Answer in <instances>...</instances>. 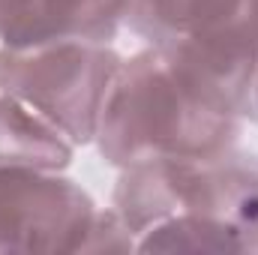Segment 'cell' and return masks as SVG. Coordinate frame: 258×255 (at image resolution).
Wrapping results in <instances>:
<instances>
[{"instance_id": "1", "label": "cell", "mask_w": 258, "mask_h": 255, "mask_svg": "<svg viewBox=\"0 0 258 255\" xmlns=\"http://www.w3.org/2000/svg\"><path fill=\"white\" fill-rule=\"evenodd\" d=\"M240 102L192 63L147 45L123 57L93 144L117 171L159 159H204L237 147Z\"/></svg>"}, {"instance_id": "3", "label": "cell", "mask_w": 258, "mask_h": 255, "mask_svg": "<svg viewBox=\"0 0 258 255\" xmlns=\"http://www.w3.org/2000/svg\"><path fill=\"white\" fill-rule=\"evenodd\" d=\"M123 27L210 75L243 108L258 60V0H126Z\"/></svg>"}, {"instance_id": "11", "label": "cell", "mask_w": 258, "mask_h": 255, "mask_svg": "<svg viewBox=\"0 0 258 255\" xmlns=\"http://www.w3.org/2000/svg\"><path fill=\"white\" fill-rule=\"evenodd\" d=\"M12 21H15V0H0V45L9 39Z\"/></svg>"}, {"instance_id": "7", "label": "cell", "mask_w": 258, "mask_h": 255, "mask_svg": "<svg viewBox=\"0 0 258 255\" xmlns=\"http://www.w3.org/2000/svg\"><path fill=\"white\" fill-rule=\"evenodd\" d=\"M75 144L33 105L0 90V168L66 171Z\"/></svg>"}, {"instance_id": "9", "label": "cell", "mask_w": 258, "mask_h": 255, "mask_svg": "<svg viewBox=\"0 0 258 255\" xmlns=\"http://www.w3.org/2000/svg\"><path fill=\"white\" fill-rule=\"evenodd\" d=\"M132 249H138V234L129 228V222L114 207H99L87 228L81 252H132Z\"/></svg>"}, {"instance_id": "10", "label": "cell", "mask_w": 258, "mask_h": 255, "mask_svg": "<svg viewBox=\"0 0 258 255\" xmlns=\"http://www.w3.org/2000/svg\"><path fill=\"white\" fill-rule=\"evenodd\" d=\"M243 120H252L258 126V60L252 75H249V84L243 90Z\"/></svg>"}, {"instance_id": "6", "label": "cell", "mask_w": 258, "mask_h": 255, "mask_svg": "<svg viewBox=\"0 0 258 255\" xmlns=\"http://www.w3.org/2000/svg\"><path fill=\"white\" fill-rule=\"evenodd\" d=\"M126 15V0H18L15 24L0 48H21L45 39L114 42Z\"/></svg>"}, {"instance_id": "8", "label": "cell", "mask_w": 258, "mask_h": 255, "mask_svg": "<svg viewBox=\"0 0 258 255\" xmlns=\"http://www.w3.org/2000/svg\"><path fill=\"white\" fill-rule=\"evenodd\" d=\"M138 252H246L243 237L213 219L201 216H171L138 234Z\"/></svg>"}, {"instance_id": "5", "label": "cell", "mask_w": 258, "mask_h": 255, "mask_svg": "<svg viewBox=\"0 0 258 255\" xmlns=\"http://www.w3.org/2000/svg\"><path fill=\"white\" fill-rule=\"evenodd\" d=\"M96 201L45 168H0V252H81Z\"/></svg>"}, {"instance_id": "4", "label": "cell", "mask_w": 258, "mask_h": 255, "mask_svg": "<svg viewBox=\"0 0 258 255\" xmlns=\"http://www.w3.org/2000/svg\"><path fill=\"white\" fill-rule=\"evenodd\" d=\"M123 57L108 42L45 39L0 48V90L33 105L75 147L93 144L102 102Z\"/></svg>"}, {"instance_id": "2", "label": "cell", "mask_w": 258, "mask_h": 255, "mask_svg": "<svg viewBox=\"0 0 258 255\" xmlns=\"http://www.w3.org/2000/svg\"><path fill=\"white\" fill-rule=\"evenodd\" d=\"M111 207L144 234L171 216H201L234 228L258 255V153L231 147L204 159H159L123 168Z\"/></svg>"}]
</instances>
